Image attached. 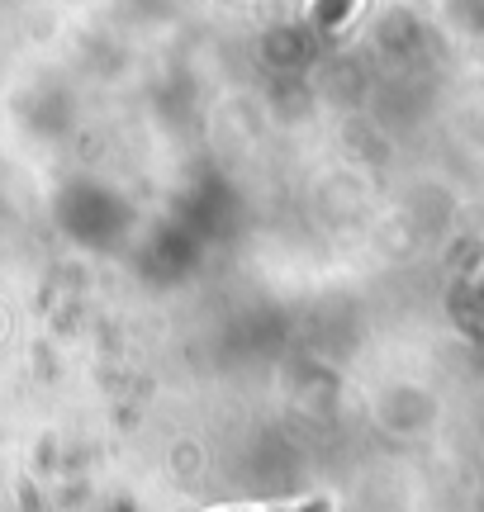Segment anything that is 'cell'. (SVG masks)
<instances>
[{
  "instance_id": "cell-1",
  "label": "cell",
  "mask_w": 484,
  "mask_h": 512,
  "mask_svg": "<svg viewBox=\"0 0 484 512\" xmlns=\"http://www.w3.org/2000/svg\"><path fill=\"white\" fill-rule=\"evenodd\" d=\"M238 512H328V503H295V508H238Z\"/></svg>"
}]
</instances>
